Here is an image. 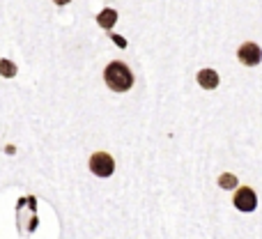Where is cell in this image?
I'll return each instance as SVG.
<instances>
[{
  "label": "cell",
  "mask_w": 262,
  "mask_h": 239,
  "mask_svg": "<svg viewBox=\"0 0 262 239\" xmlns=\"http://www.w3.org/2000/svg\"><path fill=\"white\" fill-rule=\"evenodd\" d=\"M237 58H239L242 64H246V67H255V64H260L262 60V51L258 44H253V41H246V44L239 46V51H237Z\"/></svg>",
  "instance_id": "277c9868"
},
{
  "label": "cell",
  "mask_w": 262,
  "mask_h": 239,
  "mask_svg": "<svg viewBox=\"0 0 262 239\" xmlns=\"http://www.w3.org/2000/svg\"><path fill=\"white\" fill-rule=\"evenodd\" d=\"M198 83H200V88H205V90H214V88H219V74L214 72V69H200Z\"/></svg>",
  "instance_id": "5b68a950"
},
{
  "label": "cell",
  "mask_w": 262,
  "mask_h": 239,
  "mask_svg": "<svg viewBox=\"0 0 262 239\" xmlns=\"http://www.w3.org/2000/svg\"><path fill=\"white\" fill-rule=\"evenodd\" d=\"M115 21H118V12H115V9H111V7L101 9V12L97 14V23H99L104 30H111V28L115 26Z\"/></svg>",
  "instance_id": "8992f818"
},
{
  "label": "cell",
  "mask_w": 262,
  "mask_h": 239,
  "mask_svg": "<svg viewBox=\"0 0 262 239\" xmlns=\"http://www.w3.org/2000/svg\"><path fill=\"white\" fill-rule=\"evenodd\" d=\"M104 81L113 92H127V90H131V85H134V74H131V69L124 62L115 60V62H111L108 67H106Z\"/></svg>",
  "instance_id": "6da1fadb"
},
{
  "label": "cell",
  "mask_w": 262,
  "mask_h": 239,
  "mask_svg": "<svg viewBox=\"0 0 262 239\" xmlns=\"http://www.w3.org/2000/svg\"><path fill=\"white\" fill-rule=\"evenodd\" d=\"M53 3H55V5H60V7H62V5H69V3H72V0H53Z\"/></svg>",
  "instance_id": "30bf717a"
},
{
  "label": "cell",
  "mask_w": 262,
  "mask_h": 239,
  "mask_svg": "<svg viewBox=\"0 0 262 239\" xmlns=\"http://www.w3.org/2000/svg\"><path fill=\"white\" fill-rule=\"evenodd\" d=\"M16 64L12 62V60H7V58H3L0 60V76H5V78H14L16 76Z\"/></svg>",
  "instance_id": "52a82bcc"
},
{
  "label": "cell",
  "mask_w": 262,
  "mask_h": 239,
  "mask_svg": "<svg viewBox=\"0 0 262 239\" xmlns=\"http://www.w3.org/2000/svg\"><path fill=\"white\" fill-rule=\"evenodd\" d=\"M219 186H221V189H235L237 175H232V172H223V175L219 177Z\"/></svg>",
  "instance_id": "ba28073f"
},
{
  "label": "cell",
  "mask_w": 262,
  "mask_h": 239,
  "mask_svg": "<svg viewBox=\"0 0 262 239\" xmlns=\"http://www.w3.org/2000/svg\"><path fill=\"white\" fill-rule=\"evenodd\" d=\"M90 170L95 172L97 177H111L115 170V161L111 154L106 152H95L90 157Z\"/></svg>",
  "instance_id": "7a4b0ae2"
},
{
  "label": "cell",
  "mask_w": 262,
  "mask_h": 239,
  "mask_svg": "<svg viewBox=\"0 0 262 239\" xmlns=\"http://www.w3.org/2000/svg\"><path fill=\"white\" fill-rule=\"evenodd\" d=\"M113 39H115V44H120V49H124V39H122V37L113 35Z\"/></svg>",
  "instance_id": "9c48e42d"
},
{
  "label": "cell",
  "mask_w": 262,
  "mask_h": 239,
  "mask_svg": "<svg viewBox=\"0 0 262 239\" xmlns=\"http://www.w3.org/2000/svg\"><path fill=\"white\" fill-rule=\"evenodd\" d=\"M235 207L239 209V212H255V207H258V195H255V191L251 189V186H242V189H237L235 193Z\"/></svg>",
  "instance_id": "3957f363"
}]
</instances>
